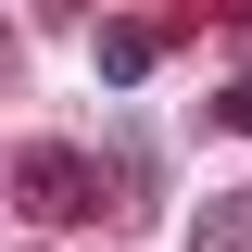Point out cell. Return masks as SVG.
Wrapping results in <instances>:
<instances>
[{
	"instance_id": "1",
	"label": "cell",
	"mask_w": 252,
	"mask_h": 252,
	"mask_svg": "<svg viewBox=\"0 0 252 252\" xmlns=\"http://www.w3.org/2000/svg\"><path fill=\"white\" fill-rule=\"evenodd\" d=\"M13 202H26L38 227H89V215H101V164L51 139V152H26V164H13Z\"/></svg>"
},
{
	"instance_id": "2",
	"label": "cell",
	"mask_w": 252,
	"mask_h": 252,
	"mask_svg": "<svg viewBox=\"0 0 252 252\" xmlns=\"http://www.w3.org/2000/svg\"><path fill=\"white\" fill-rule=\"evenodd\" d=\"M152 63H164V26H152V13H126V26H101V76H114V89H139Z\"/></svg>"
},
{
	"instance_id": "3",
	"label": "cell",
	"mask_w": 252,
	"mask_h": 252,
	"mask_svg": "<svg viewBox=\"0 0 252 252\" xmlns=\"http://www.w3.org/2000/svg\"><path fill=\"white\" fill-rule=\"evenodd\" d=\"M240 240H252V189H240V202H215V215L189 227V252H240Z\"/></svg>"
},
{
	"instance_id": "4",
	"label": "cell",
	"mask_w": 252,
	"mask_h": 252,
	"mask_svg": "<svg viewBox=\"0 0 252 252\" xmlns=\"http://www.w3.org/2000/svg\"><path fill=\"white\" fill-rule=\"evenodd\" d=\"M215 126H252V63H240V89L215 101Z\"/></svg>"
}]
</instances>
